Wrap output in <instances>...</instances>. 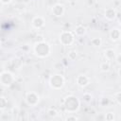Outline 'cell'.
Instances as JSON below:
<instances>
[{
    "label": "cell",
    "instance_id": "3",
    "mask_svg": "<svg viewBox=\"0 0 121 121\" xmlns=\"http://www.w3.org/2000/svg\"><path fill=\"white\" fill-rule=\"evenodd\" d=\"M59 40L62 45L69 46V45L73 44V43L75 41V33H73L72 31H69V30H63L60 32Z\"/></svg>",
    "mask_w": 121,
    "mask_h": 121
},
{
    "label": "cell",
    "instance_id": "1",
    "mask_svg": "<svg viewBox=\"0 0 121 121\" xmlns=\"http://www.w3.org/2000/svg\"><path fill=\"white\" fill-rule=\"evenodd\" d=\"M33 52L38 58H45L51 52V46L44 41L37 42L33 46Z\"/></svg>",
    "mask_w": 121,
    "mask_h": 121
},
{
    "label": "cell",
    "instance_id": "6",
    "mask_svg": "<svg viewBox=\"0 0 121 121\" xmlns=\"http://www.w3.org/2000/svg\"><path fill=\"white\" fill-rule=\"evenodd\" d=\"M40 96L35 92H27L26 95V101L30 106H35L39 103Z\"/></svg>",
    "mask_w": 121,
    "mask_h": 121
},
{
    "label": "cell",
    "instance_id": "17",
    "mask_svg": "<svg viewBox=\"0 0 121 121\" xmlns=\"http://www.w3.org/2000/svg\"><path fill=\"white\" fill-rule=\"evenodd\" d=\"M92 95L90 93H84L83 94V99L86 101V102H90L92 100Z\"/></svg>",
    "mask_w": 121,
    "mask_h": 121
},
{
    "label": "cell",
    "instance_id": "19",
    "mask_svg": "<svg viewBox=\"0 0 121 121\" xmlns=\"http://www.w3.org/2000/svg\"><path fill=\"white\" fill-rule=\"evenodd\" d=\"M47 113H48V115L49 116H51V117H55L56 115H57V111L56 110H54V109H48V111H47Z\"/></svg>",
    "mask_w": 121,
    "mask_h": 121
},
{
    "label": "cell",
    "instance_id": "13",
    "mask_svg": "<svg viewBox=\"0 0 121 121\" xmlns=\"http://www.w3.org/2000/svg\"><path fill=\"white\" fill-rule=\"evenodd\" d=\"M75 35H77L78 37H81L86 33V27L83 26L82 25H78L75 27V31H74Z\"/></svg>",
    "mask_w": 121,
    "mask_h": 121
},
{
    "label": "cell",
    "instance_id": "27",
    "mask_svg": "<svg viewBox=\"0 0 121 121\" xmlns=\"http://www.w3.org/2000/svg\"><path fill=\"white\" fill-rule=\"evenodd\" d=\"M67 1H68V2H76L77 0H67Z\"/></svg>",
    "mask_w": 121,
    "mask_h": 121
},
{
    "label": "cell",
    "instance_id": "14",
    "mask_svg": "<svg viewBox=\"0 0 121 121\" xmlns=\"http://www.w3.org/2000/svg\"><path fill=\"white\" fill-rule=\"evenodd\" d=\"M99 68H100V70H101L102 72H108V71L110 70V68H111L110 62H109L108 60L102 61V62L100 63V65H99Z\"/></svg>",
    "mask_w": 121,
    "mask_h": 121
},
{
    "label": "cell",
    "instance_id": "7",
    "mask_svg": "<svg viewBox=\"0 0 121 121\" xmlns=\"http://www.w3.org/2000/svg\"><path fill=\"white\" fill-rule=\"evenodd\" d=\"M31 25L34 28L36 29H40V28H43L45 25V21L44 19L42 17V16H34L31 20Z\"/></svg>",
    "mask_w": 121,
    "mask_h": 121
},
{
    "label": "cell",
    "instance_id": "5",
    "mask_svg": "<svg viewBox=\"0 0 121 121\" xmlns=\"http://www.w3.org/2000/svg\"><path fill=\"white\" fill-rule=\"evenodd\" d=\"M0 81L1 85L4 87L10 86L14 81V76L9 71H3L0 75Z\"/></svg>",
    "mask_w": 121,
    "mask_h": 121
},
{
    "label": "cell",
    "instance_id": "16",
    "mask_svg": "<svg viewBox=\"0 0 121 121\" xmlns=\"http://www.w3.org/2000/svg\"><path fill=\"white\" fill-rule=\"evenodd\" d=\"M76 58H77V52L76 51L72 50L68 53V59L70 60H76Z\"/></svg>",
    "mask_w": 121,
    "mask_h": 121
},
{
    "label": "cell",
    "instance_id": "4",
    "mask_svg": "<svg viewBox=\"0 0 121 121\" xmlns=\"http://www.w3.org/2000/svg\"><path fill=\"white\" fill-rule=\"evenodd\" d=\"M64 82H65V79H64L63 76L60 75V74H55L49 78V85L51 88H53L55 90L61 89L64 85Z\"/></svg>",
    "mask_w": 121,
    "mask_h": 121
},
{
    "label": "cell",
    "instance_id": "24",
    "mask_svg": "<svg viewBox=\"0 0 121 121\" xmlns=\"http://www.w3.org/2000/svg\"><path fill=\"white\" fill-rule=\"evenodd\" d=\"M0 1L3 5H7V4H9L11 2V0H0Z\"/></svg>",
    "mask_w": 121,
    "mask_h": 121
},
{
    "label": "cell",
    "instance_id": "18",
    "mask_svg": "<svg viewBox=\"0 0 121 121\" xmlns=\"http://www.w3.org/2000/svg\"><path fill=\"white\" fill-rule=\"evenodd\" d=\"M0 101H1V110L3 111L5 109V107H6V105H8V100L4 96H1Z\"/></svg>",
    "mask_w": 121,
    "mask_h": 121
},
{
    "label": "cell",
    "instance_id": "9",
    "mask_svg": "<svg viewBox=\"0 0 121 121\" xmlns=\"http://www.w3.org/2000/svg\"><path fill=\"white\" fill-rule=\"evenodd\" d=\"M76 82L79 87H86L90 83V78L86 75H78L76 78Z\"/></svg>",
    "mask_w": 121,
    "mask_h": 121
},
{
    "label": "cell",
    "instance_id": "23",
    "mask_svg": "<svg viewBox=\"0 0 121 121\" xmlns=\"http://www.w3.org/2000/svg\"><path fill=\"white\" fill-rule=\"evenodd\" d=\"M78 117H77L76 115H70V116H67L66 117V120H78Z\"/></svg>",
    "mask_w": 121,
    "mask_h": 121
},
{
    "label": "cell",
    "instance_id": "11",
    "mask_svg": "<svg viewBox=\"0 0 121 121\" xmlns=\"http://www.w3.org/2000/svg\"><path fill=\"white\" fill-rule=\"evenodd\" d=\"M109 35H110V38H111L112 41L116 42V41H118V40L120 39V37H121V31H120L117 27H113V28H112V29L110 30Z\"/></svg>",
    "mask_w": 121,
    "mask_h": 121
},
{
    "label": "cell",
    "instance_id": "21",
    "mask_svg": "<svg viewBox=\"0 0 121 121\" xmlns=\"http://www.w3.org/2000/svg\"><path fill=\"white\" fill-rule=\"evenodd\" d=\"M105 118H106L107 120H112V119H114V115H113L112 112H109V113L106 114Z\"/></svg>",
    "mask_w": 121,
    "mask_h": 121
},
{
    "label": "cell",
    "instance_id": "2",
    "mask_svg": "<svg viewBox=\"0 0 121 121\" xmlns=\"http://www.w3.org/2000/svg\"><path fill=\"white\" fill-rule=\"evenodd\" d=\"M80 102L78 98L75 95H68L63 99V107L68 112H75L78 110Z\"/></svg>",
    "mask_w": 121,
    "mask_h": 121
},
{
    "label": "cell",
    "instance_id": "10",
    "mask_svg": "<svg viewBox=\"0 0 121 121\" xmlns=\"http://www.w3.org/2000/svg\"><path fill=\"white\" fill-rule=\"evenodd\" d=\"M116 10L113 9V8H108V9H105V11H104V16H105V18L107 19V20H109V21H112V20H113L115 17H116Z\"/></svg>",
    "mask_w": 121,
    "mask_h": 121
},
{
    "label": "cell",
    "instance_id": "12",
    "mask_svg": "<svg viewBox=\"0 0 121 121\" xmlns=\"http://www.w3.org/2000/svg\"><path fill=\"white\" fill-rule=\"evenodd\" d=\"M104 57H105L106 60H108V61H110L112 60H115V57H116L115 51L112 48H107L106 50H104Z\"/></svg>",
    "mask_w": 121,
    "mask_h": 121
},
{
    "label": "cell",
    "instance_id": "22",
    "mask_svg": "<svg viewBox=\"0 0 121 121\" xmlns=\"http://www.w3.org/2000/svg\"><path fill=\"white\" fill-rule=\"evenodd\" d=\"M115 60H116V62H117L118 64L121 65V53L116 55V57H115Z\"/></svg>",
    "mask_w": 121,
    "mask_h": 121
},
{
    "label": "cell",
    "instance_id": "26",
    "mask_svg": "<svg viewBox=\"0 0 121 121\" xmlns=\"http://www.w3.org/2000/svg\"><path fill=\"white\" fill-rule=\"evenodd\" d=\"M117 73H118V75H119V76H121V68H119V69H118V72H117Z\"/></svg>",
    "mask_w": 121,
    "mask_h": 121
},
{
    "label": "cell",
    "instance_id": "15",
    "mask_svg": "<svg viewBox=\"0 0 121 121\" xmlns=\"http://www.w3.org/2000/svg\"><path fill=\"white\" fill-rule=\"evenodd\" d=\"M101 43H102V41H101V39L98 38V37H95V38H93V39L91 40V44H92L93 46H95V47L100 46Z\"/></svg>",
    "mask_w": 121,
    "mask_h": 121
},
{
    "label": "cell",
    "instance_id": "25",
    "mask_svg": "<svg viewBox=\"0 0 121 121\" xmlns=\"http://www.w3.org/2000/svg\"><path fill=\"white\" fill-rule=\"evenodd\" d=\"M118 23H119V25L121 26V15L118 17Z\"/></svg>",
    "mask_w": 121,
    "mask_h": 121
},
{
    "label": "cell",
    "instance_id": "20",
    "mask_svg": "<svg viewBox=\"0 0 121 121\" xmlns=\"http://www.w3.org/2000/svg\"><path fill=\"white\" fill-rule=\"evenodd\" d=\"M114 97H115L116 102H117L118 104H121V91H120V92H117V93L115 94Z\"/></svg>",
    "mask_w": 121,
    "mask_h": 121
},
{
    "label": "cell",
    "instance_id": "8",
    "mask_svg": "<svg viewBox=\"0 0 121 121\" xmlns=\"http://www.w3.org/2000/svg\"><path fill=\"white\" fill-rule=\"evenodd\" d=\"M64 11H65L64 6H63L62 4H60V3L55 4V5L52 7V9H51L52 14H53L54 16H56V17H61V16L64 14Z\"/></svg>",
    "mask_w": 121,
    "mask_h": 121
}]
</instances>
